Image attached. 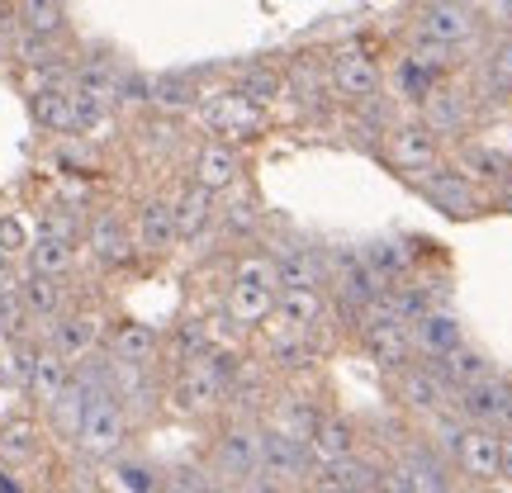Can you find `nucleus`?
Returning a JSON list of instances; mask_svg holds the SVG:
<instances>
[{"instance_id": "1", "label": "nucleus", "mask_w": 512, "mask_h": 493, "mask_svg": "<svg viewBox=\"0 0 512 493\" xmlns=\"http://www.w3.org/2000/svg\"><path fill=\"white\" fill-rule=\"evenodd\" d=\"M375 157H380L399 181L418 185L422 176H432V171L446 162V143H441L422 119H394L389 133L380 138V147H375Z\"/></svg>"}, {"instance_id": "2", "label": "nucleus", "mask_w": 512, "mask_h": 493, "mask_svg": "<svg viewBox=\"0 0 512 493\" xmlns=\"http://www.w3.org/2000/svg\"><path fill=\"white\" fill-rule=\"evenodd\" d=\"M76 451L86 460H114L124 456L128 446V413L119 408V394L114 389H91L86 399V413H81V427H76Z\"/></svg>"}, {"instance_id": "3", "label": "nucleus", "mask_w": 512, "mask_h": 493, "mask_svg": "<svg viewBox=\"0 0 512 493\" xmlns=\"http://www.w3.org/2000/svg\"><path fill=\"white\" fill-rule=\"evenodd\" d=\"M356 347L366 351L380 370H399V366H408V361H418L408 318H399V313L389 309L384 294L375 304H366V318H361V328H356Z\"/></svg>"}, {"instance_id": "4", "label": "nucleus", "mask_w": 512, "mask_h": 493, "mask_svg": "<svg viewBox=\"0 0 512 493\" xmlns=\"http://www.w3.org/2000/svg\"><path fill=\"white\" fill-rule=\"evenodd\" d=\"M313 470L318 465H313L309 441L261 422V479H256V489H299V484H309Z\"/></svg>"}, {"instance_id": "5", "label": "nucleus", "mask_w": 512, "mask_h": 493, "mask_svg": "<svg viewBox=\"0 0 512 493\" xmlns=\"http://www.w3.org/2000/svg\"><path fill=\"white\" fill-rule=\"evenodd\" d=\"M408 34L437 38V43H451V48H470L484 34V15H479L475 0H418Z\"/></svg>"}, {"instance_id": "6", "label": "nucleus", "mask_w": 512, "mask_h": 493, "mask_svg": "<svg viewBox=\"0 0 512 493\" xmlns=\"http://www.w3.org/2000/svg\"><path fill=\"white\" fill-rule=\"evenodd\" d=\"M195 114L204 119L209 138H223V143H252V138H261V128H266L261 105L242 91H204Z\"/></svg>"}, {"instance_id": "7", "label": "nucleus", "mask_w": 512, "mask_h": 493, "mask_svg": "<svg viewBox=\"0 0 512 493\" xmlns=\"http://www.w3.org/2000/svg\"><path fill=\"white\" fill-rule=\"evenodd\" d=\"M418 119L437 133L441 143H460V138H470V128L479 119V100L465 86H456L451 76H441L437 86L418 100Z\"/></svg>"}, {"instance_id": "8", "label": "nucleus", "mask_w": 512, "mask_h": 493, "mask_svg": "<svg viewBox=\"0 0 512 493\" xmlns=\"http://www.w3.org/2000/svg\"><path fill=\"white\" fill-rule=\"evenodd\" d=\"M214 470L233 489H256V479H261V422L238 418L223 427L219 441H214Z\"/></svg>"}, {"instance_id": "9", "label": "nucleus", "mask_w": 512, "mask_h": 493, "mask_svg": "<svg viewBox=\"0 0 512 493\" xmlns=\"http://www.w3.org/2000/svg\"><path fill=\"white\" fill-rule=\"evenodd\" d=\"M394 375V403L403 413H418V418H437L441 408H456V389L441 380L432 361H408V366L389 370Z\"/></svg>"}, {"instance_id": "10", "label": "nucleus", "mask_w": 512, "mask_h": 493, "mask_svg": "<svg viewBox=\"0 0 512 493\" xmlns=\"http://www.w3.org/2000/svg\"><path fill=\"white\" fill-rule=\"evenodd\" d=\"M451 484H456V479L446 470V456H441L432 441H418V446H408V451L384 470L380 489H389V493H446Z\"/></svg>"}, {"instance_id": "11", "label": "nucleus", "mask_w": 512, "mask_h": 493, "mask_svg": "<svg viewBox=\"0 0 512 493\" xmlns=\"http://www.w3.org/2000/svg\"><path fill=\"white\" fill-rule=\"evenodd\" d=\"M328 86L337 100H347V105H361L370 95L384 91V67L380 57L361 48V43H342L328 62Z\"/></svg>"}, {"instance_id": "12", "label": "nucleus", "mask_w": 512, "mask_h": 493, "mask_svg": "<svg viewBox=\"0 0 512 493\" xmlns=\"http://www.w3.org/2000/svg\"><path fill=\"white\" fill-rule=\"evenodd\" d=\"M413 190H418L427 204H437L441 214H451V219H475V214H484V204H489L484 185L470 181L456 162H451V166L441 162L437 171H432V176H422Z\"/></svg>"}, {"instance_id": "13", "label": "nucleus", "mask_w": 512, "mask_h": 493, "mask_svg": "<svg viewBox=\"0 0 512 493\" xmlns=\"http://www.w3.org/2000/svg\"><path fill=\"white\" fill-rule=\"evenodd\" d=\"M456 413L465 422H484V427H498L503 437H512V380L494 370V375L456 389Z\"/></svg>"}, {"instance_id": "14", "label": "nucleus", "mask_w": 512, "mask_h": 493, "mask_svg": "<svg viewBox=\"0 0 512 493\" xmlns=\"http://www.w3.org/2000/svg\"><path fill=\"white\" fill-rule=\"evenodd\" d=\"M498 460H503V432L484 427V422H470L456 446V456H451V465H456V475L465 484L489 489V484H498Z\"/></svg>"}, {"instance_id": "15", "label": "nucleus", "mask_w": 512, "mask_h": 493, "mask_svg": "<svg viewBox=\"0 0 512 493\" xmlns=\"http://www.w3.org/2000/svg\"><path fill=\"white\" fill-rule=\"evenodd\" d=\"M384 484V465L366 451H351L342 460L318 465L309 479V489H328V493H375Z\"/></svg>"}, {"instance_id": "16", "label": "nucleus", "mask_w": 512, "mask_h": 493, "mask_svg": "<svg viewBox=\"0 0 512 493\" xmlns=\"http://www.w3.org/2000/svg\"><path fill=\"white\" fill-rule=\"evenodd\" d=\"M100 337H105V318L91 313V309H67L48 323V347H57L72 366L76 361H86V356L100 347Z\"/></svg>"}, {"instance_id": "17", "label": "nucleus", "mask_w": 512, "mask_h": 493, "mask_svg": "<svg viewBox=\"0 0 512 493\" xmlns=\"http://www.w3.org/2000/svg\"><path fill=\"white\" fill-rule=\"evenodd\" d=\"M242 176V152L238 143H223V138H209V143L195 147V157H190V181L204 185V190H214V195H228Z\"/></svg>"}, {"instance_id": "18", "label": "nucleus", "mask_w": 512, "mask_h": 493, "mask_svg": "<svg viewBox=\"0 0 512 493\" xmlns=\"http://www.w3.org/2000/svg\"><path fill=\"white\" fill-rule=\"evenodd\" d=\"M86 242H91V256L105 266V271H114V266H128L133 261V252H138V238H133V228H128L114 209H100L91 219V228H86Z\"/></svg>"}, {"instance_id": "19", "label": "nucleus", "mask_w": 512, "mask_h": 493, "mask_svg": "<svg viewBox=\"0 0 512 493\" xmlns=\"http://www.w3.org/2000/svg\"><path fill=\"white\" fill-rule=\"evenodd\" d=\"M328 313H332V299L323 294V285H280L275 290V318L290 323V328L318 332Z\"/></svg>"}, {"instance_id": "20", "label": "nucleus", "mask_w": 512, "mask_h": 493, "mask_svg": "<svg viewBox=\"0 0 512 493\" xmlns=\"http://www.w3.org/2000/svg\"><path fill=\"white\" fill-rule=\"evenodd\" d=\"M275 323H280V318H275ZM313 361H318L313 332L290 328V323H280V328L271 332V342H266V370H275V375H304V370H313Z\"/></svg>"}, {"instance_id": "21", "label": "nucleus", "mask_w": 512, "mask_h": 493, "mask_svg": "<svg viewBox=\"0 0 512 493\" xmlns=\"http://www.w3.org/2000/svg\"><path fill=\"white\" fill-rule=\"evenodd\" d=\"M133 238H138V247L152 256L176 252L181 233H176V209H171V200L152 195V200L138 204V214H133Z\"/></svg>"}, {"instance_id": "22", "label": "nucleus", "mask_w": 512, "mask_h": 493, "mask_svg": "<svg viewBox=\"0 0 512 493\" xmlns=\"http://www.w3.org/2000/svg\"><path fill=\"white\" fill-rule=\"evenodd\" d=\"M408 328H413V351H418L422 361H437V356H446L451 347H460V342H465L460 318L451 309H437V304H432L427 313H418Z\"/></svg>"}, {"instance_id": "23", "label": "nucleus", "mask_w": 512, "mask_h": 493, "mask_svg": "<svg viewBox=\"0 0 512 493\" xmlns=\"http://www.w3.org/2000/svg\"><path fill=\"white\" fill-rule=\"evenodd\" d=\"M271 261L280 285H323L328 280V256L309 242H275Z\"/></svg>"}, {"instance_id": "24", "label": "nucleus", "mask_w": 512, "mask_h": 493, "mask_svg": "<svg viewBox=\"0 0 512 493\" xmlns=\"http://www.w3.org/2000/svg\"><path fill=\"white\" fill-rule=\"evenodd\" d=\"M171 209H176V233H181V242H204L209 228L219 223V195L204 190V185H195V181L171 200Z\"/></svg>"}, {"instance_id": "25", "label": "nucleus", "mask_w": 512, "mask_h": 493, "mask_svg": "<svg viewBox=\"0 0 512 493\" xmlns=\"http://www.w3.org/2000/svg\"><path fill=\"white\" fill-rule=\"evenodd\" d=\"M323 418V408L304 394V389H275L271 403H266V427H280L290 437H313V427Z\"/></svg>"}, {"instance_id": "26", "label": "nucleus", "mask_w": 512, "mask_h": 493, "mask_svg": "<svg viewBox=\"0 0 512 493\" xmlns=\"http://www.w3.org/2000/svg\"><path fill=\"white\" fill-rule=\"evenodd\" d=\"M456 166L470 176V181L484 185V190H494V185L512 171V152L508 147L484 143V138H460L456 143Z\"/></svg>"}, {"instance_id": "27", "label": "nucleus", "mask_w": 512, "mask_h": 493, "mask_svg": "<svg viewBox=\"0 0 512 493\" xmlns=\"http://www.w3.org/2000/svg\"><path fill=\"white\" fill-rule=\"evenodd\" d=\"M309 451H313V465H328V460H342V456H351V451H361V427H356V418L323 408V418H318V427H313V437H309Z\"/></svg>"}, {"instance_id": "28", "label": "nucleus", "mask_w": 512, "mask_h": 493, "mask_svg": "<svg viewBox=\"0 0 512 493\" xmlns=\"http://www.w3.org/2000/svg\"><path fill=\"white\" fill-rule=\"evenodd\" d=\"M110 356L114 361H124V366H143L152 370L157 366V356H162V332L147 328V323H114L110 332Z\"/></svg>"}, {"instance_id": "29", "label": "nucleus", "mask_w": 512, "mask_h": 493, "mask_svg": "<svg viewBox=\"0 0 512 493\" xmlns=\"http://www.w3.org/2000/svg\"><path fill=\"white\" fill-rule=\"evenodd\" d=\"M29 110L48 133H76L81 119H76V91L72 81H57V86H38L29 91Z\"/></svg>"}, {"instance_id": "30", "label": "nucleus", "mask_w": 512, "mask_h": 493, "mask_svg": "<svg viewBox=\"0 0 512 493\" xmlns=\"http://www.w3.org/2000/svg\"><path fill=\"white\" fill-rule=\"evenodd\" d=\"M72 375H76L72 361H67V356H62L57 347H48V342H43V347H34V366H29V380H24V389H29V394H34V399L48 408V403H53L57 394L72 384Z\"/></svg>"}, {"instance_id": "31", "label": "nucleus", "mask_w": 512, "mask_h": 493, "mask_svg": "<svg viewBox=\"0 0 512 493\" xmlns=\"http://www.w3.org/2000/svg\"><path fill=\"white\" fill-rule=\"evenodd\" d=\"M275 290H280V285L233 280V290H228V323H238V328H261V323H271Z\"/></svg>"}, {"instance_id": "32", "label": "nucleus", "mask_w": 512, "mask_h": 493, "mask_svg": "<svg viewBox=\"0 0 512 493\" xmlns=\"http://www.w3.org/2000/svg\"><path fill=\"white\" fill-rule=\"evenodd\" d=\"M67 275H43V271H29L19 275V299L34 323H53L57 313H67Z\"/></svg>"}, {"instance_id": "33", "label": "nucleus", "mask_w": 512, "mask_h": 493, "mask_svg": "<svg viewBox=\"0 0 512 493\" xmlns=\"http://www.w3.org/2000/svg\"><path fill=\"white\" fill-rule=\"evenodd\" d=\"M432 366H437V375L451 384V389H465V384L484 380V375H494V361H489V356H484L479 347H470V342L451 347L446 356H437Z\"/></svg>"}, {"instance_id": "34", "label": "nucleus", "mask_w": 512, "mask_h": 493, "mask_svg": "<svg viewBox=\"0 0 512 493\" xmlns=\"http://www.w3.org/2000/svg\"><path fill=\"white\" fill-rule=\"evenodd\" d=\"M200 86H195V76L190 72H162L152 76V110L162 114H190L200 105Z\"/></svg>"}, {"instance_id": "35", "label": "nucleus", "mask_w": 512, "mask_h": 493, "mask_svg": "<svg viewBox=\"0 0 512 493\" xmlns=\"http://www.w3.org/2000/svg\"><path fill=\"white\" fill-rule=\"evenodd\" d=\"M15 19L24 34L62 38L67 34V0H15Z\"/></svg>"}, {"instance_id": "36", "label": "nucleus", "mask_w": 512, "mask_h": 493, "mask_svg": "<svg viewBox=\"0 0 512 493\" xmlns=\"http://www.w3.org/2000/svg\"><path fill=\"white\" fill-rule=\"evenodd\" d=\"M29 271H43V275H67L76 261V242L57 238V233H38L34 242H29Z\"/></svg>"}, {"instance_id": "37", "label": "nucleus", "mask_w": 512, "mask_h": 493, "mask_svg": "<svg viewBox=\"0 0 512 493\" xmlns=\"http://www.w3.org/2000/svg\"><path fill=\"white\" fill-rule=\"evenodd\" d=\"M38 456V422L34 418H5L0 422V460L24 465Z\"/></svg>"}, {"instance_id": "38", "label": "nucleus", "mask_w": 512, "mask_h": 493, "mask_svg": "<svg viewBox=\"0 0 512 493\" xmlns=\"http://www.w3.org/2000/svg\"><path fill=\"white\" fill-rule=\"evenodd\" d=\"M422 67H432L437 76H456L465 67V48H451V43H437V38H422V34H408V48Z\"/></svg>"}, {"instance_id": "39", "label": "nucleus", "mask_w": 512, "mask_h": 493, "mask_svg": "<svg viewBox=\"0 0 512 493\" xmlns=\"http://www.w3.org/2000/svg\"><path fill=\"white\" fill-rule=\"evenodd\" d=\"M479 76H484V86L494 95H503V100H512V34H503L484 53V62H479Z\"/></svg>"}, {"instance_id": "40", "label": "nucleus", "mask_w": 512, "mask_h": 493, "mask_svg": "<svg viewBox=\"0 0 512 493\" xmlns=\"http://www.w3.org/2000/svg\"><path fill=\"white\" fill-rule=\"evenodd\" d=\"M261 219H266V214H261V204H256L252 195H238V200H228L219 209L223 233H228V238H242V242L261 233Z\"/></svg>"}, {"instance_id": "41", "label": "nucleus", "mask_w": 512, "mask_h": 493, "mask_svg": "<svg viewBox=\"0 0 512 493\" xmlns=\"http://www.w3.org/2000/svg\"><path fill=\"white\" fill-rule=\"evenodd\" d=\"M437 81H441V76L432 72V67H422V62H418L413 53H403V57H399V67H394V91H399L403 100H413V105H418V100H422L427 91H432Z\"/></svg>"}, {"instance_id": "42", "label": "nucleus", "mask_w": 512, "mask_h": 493, "mask_svg": "<svg viewBox=\"0 0 512 493\" xmlns=\"http://www.w3.org/2000/svg\"><path fill=\"white\" fill-rule=\"evenodd\" d=\"M242 95H252L256 105L266 110V105H275L280 95H285V81H280V72H271V67H252V72L242 76Z\"/></svg>"}, {"instance_id": "43", "label": "nucleus", "mask_w": 512, "mask_h": 493, "mask_svg": "<svg viewBox=\"0 0 512 493\" xmlns=\"http://www.w3.org/2000/svg\"><path fill=\"white\" fill-rule=\"evenodd\" d=\"M29 242H34L29 223L19 219V214H0V252L24 256V252H29Z\"/></svg>"}, {"instance_id": "44", "label": "nucleus", "mask_w": 512, "mask_h": 493, "mask_svg": "<svg viewBox=\"0 0 512 493\" xmlns=\"http://www.w3.org/2000/svg\"><path fill=\"white\" fill-rule=\"evenodd\" d=\"M38 233H57V238L76 242V238H81V219H76L72 209H48V214H43V228H38Z\"/></svg>"}, {"instance_id": "45", "label": "nucleus", "mask_w": 512, "mask_h": 493, "mask_svg": "<svg viewBox=\"0 0 512 493\" xmlns=\"http://www.w3.org/2000/svg\"><path fill=\"white\" fill-rule=\"evenodd\" d=\"M479 15H489L494 24H503L512 34V0H479Z\"/></svg>"}, {"instance_id": "46", "label": "nucleus", "mask_w": 512, "mask_h": 493, "mask_svg": "<svg viewBox=\"0 0 512 493\" xmlns=\"http://www.w3.org/2000/svg\"><path fill=\"white\" fill-rule=\"evenodd\" d=\"M119 484H124V489H152V484H157V479H147V470L143 465H124V470H119Z\"/></svg>"}, {"instance_id": "47", "label": "nucleus", "mask_w": 512, "mask_h": 493, "mask_svg": "<svg viewBox=\"0 0 512 493\" xmlns=\"http://www.w3.org/2000/svg\"><path fill=\"white\" fill-rule=\"evenodd\" d=\"M489 200H494L498 209H508V214H512V171H508V176H503V181L494 185V190H489Z\"/></svg>"}, {"instance_id": "48", "label": "nucleus", "mask_w": 512, "mask_h": 493, "mask_svg": "<svg viewBox=\"0 0 512 493\" xmlns=\"http://www.w3.org/2000/svg\"><path fill=\"white\" fill-rule=\"evenodd\" d=\"M498 484L512 489V437H503V460H498Z\"/></svg>"}, {"instance_id": "49", "label": "nucleus", "mask_w": 512, "mask_h": 493, "mask_svg": "<svg viewBox=\"0 0 512 493\" xmlns=\"http://www.w3.org/2000/svg\"><path fill=\"white\" fill-rule=\"evenodd\" d=\"M15 261H19V256L0 252V290H5V285H19V271H15Z\"/></svg>"}]
</instances>
